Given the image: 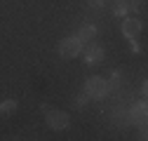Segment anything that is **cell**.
<instances>
[{"mask_svg": "<svg viewBox=\"0 0 148 141\" xmlns=\"http://www.w3.org/2000/svg\"><path fill=\"white\" fill-rule=\"evenodd\" d=\"M108 90H110V85H108V80L101 78V75H92V78H87V82H85V92H87V97H92V99H103V97L108 94Z\"/></svg>", "mask_w": 148, "mask_h": 141, "instance_id": "cell-1", "label": "cell"}, {"mask_svg": "<svg viewBox=\"0 0 148 141\" xmlns=\"http://www.w3.org/2000/svg\"><path fill=\"white\" fill-rule=\"evenodd\" d=\"M80 52H82V42L75 38V35H71V38H66V40L59 42V54L64 59H75Z\"/></svg>", "mask_w": 148, "mask_h": 141, "instance_id": "cell-2", "label": "cell"}, {"mask_svg": "<svg viewBox=\"0 0 148 141\" xmlns=\"http://www.w3.org/2000/svg\"><path fill=\"white\" fill-rule=\"evenodd\" d=\"M45 120H47V125H49L52 129H57V132H59V129H66L68 122H71V118H68L66 111H52V108L47 111V118H45Z\"/></svg>", "mask_w": 148, "mask_h": 141, "instance_id": "cell-3", "label": "cell"}, {"mask_svg": "<svg viewBox=\"0 0 148 141\" xmlns=\"http://www.w3.org/2000/svg\"><path fill=\"white\" fill-rule=\"evenodd\" d=\"M122 33H125V38H136V35L141 33V21L139 19H125L122 21Z\"/></svg>", "mask_w": 148, "mask_h": 141, "instance_id": "cell-4", "label": "cell"}, {"mask_svg": "<svg viewBox=\"0 0 148 141\" xmlns=\"http://www.w3.org/2000/svg\"><path fill=\"white\" fill-rule=\"evenodd\" d=\"M103 54H106V52H103L101 47L92 45V47H87V52H85V61H87L89 66H94V64H101V61H103Z\"/></svg>", "mask_w": 148, "mask_h": 141, "instance_id": "cell-5", "label": "cell"}, {"mask_svg": "<svg viewBox=\"0 0 148 141\" xmlns=\"http://www.w3.org/2000/svg\"><path fill=\"white\" fill-rule=\"evenodd\" d=\"M75 38H78L82 45H85V42H92V40L97 38V26H94V24H85V26L75 33Z\"/></svg>", "mask_w": 148, "mask_h": 141, "instance_id": "cell-6", "label": "cell"}, {"mask_svg": "<svg viewBox=\"0 0 148 141\" xmlns=\"http://www.w3.org/2000/svg\"><path fill=\"white\" fill-rule=\"evenodd\" d=\"M132 120L134 122H146V101H141V103H136L134 108H132Z\"/></svg>", "mask_w": 148, "mask_h": 141, "instance_id": "cell-7", "label": "cell"}, {"mask_svg": "<svg viewBox=\"0 0 148 141\" xmlns=\"http://www.w3.org/2000/svg\"><path fill=\"white\" fill-rule=\"evenodd\" d=\"M14 111H16V101H14V99H5L3 103H0V115H3V118L12 115Z\"/></svg>", "mask_w": 148, "mask_h": 141, "instance_id": "cell-8", "label": "cell"}, {"mask_svg": "<svg viewBox=\"0 0 148 141\" xmlns=\"http://www.w3.org/2000/svg\"><path fill=\"white\" fill-rule=\"evenodd\" d=\"M113 12H115L118 16H125V14L129 12V7H127V0H115V7H113Z\"/></svg>", "mask_w": 148, "mask_h": 141, "instance_id": "cell-9", "label": "cell"}, {"mask_svg": "<svg viewBox=\"0 0 148 141\" xmlns=\"http://www.w3.org/2000/svg\"><path fill=\"white\" fill-rule=\"evenodd\" d=\"M85 103H87V92H82V94L75 97V106H85Z\"/></svg>", "mask_w": 148, "mask_h": 141, "instance_id": "cell-10", "label": "cell"}, {"mask_svg": "<svg viewBox=\"0 0 148 141\" xmlns=\"http://www.w3.org/2000/svg\"><path fill=\"white\" fill-rule=\"evenodd\" d=\"M129 49H132L134 54H136V52H139V45H136V38H132V40H129Z\"/></svg>", "mask_w": 148, "mask_h": 141, "instance_id": "cell-11", "label": "cell"}, {"mask_svg": "<svg viewBox=\"0 0 148 141\" xmlns=\"http://www.w3.org/2000/svg\"><path fill=\"white\" fill-rule=\"evenodd\" d=\"M87 3H89L92 7H101V5H103V0H87Z\"/></svg>", "mask_w": 148, "mask_h": 141, "instance_id": "cell-12", "label": "cell"}, {"mask_svg": "<svg viewBox=\"0 0 148 141\" xmlns=\"http://www.w3.org/2000/svg\"><path fill=\"white\" fill-rule=\"evenodd\" d=\"M110 80H120V70H110Z\"/></svg>", "mask_w": 148, "mask_h": 141, "instance_id": "cell-13", "label": "cell"}]
</instances>
